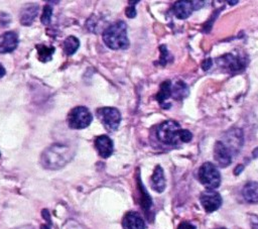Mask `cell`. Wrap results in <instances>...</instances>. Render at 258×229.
Listing matches in <instances>:
<instances>
[{
	"mask_svg": "<svg viewBox=\"0 0 258 229\" xmlns=\"http://www.w3.org/2000/svg\"><path fill=\"white\" fill-rule=\"evenodd\" d=\"M5 75V69L3 68V66L0 64V78H2Z\"/></svg>",
	"mask_w": 258,
	"mask_h": 229,
	"instance_id": "cell-29",
	"label": "cell"
},
{
	"mask_svg": "<svg viewBox=\"0 0 258 229\" xmlns=\"http://www.w3.org/2000/svg\"><path fill=\"white\" fill-rule=\"evenodd\" d=\"M160 50H161V58H160V60H159V63L162 64V65H164V64H166V62H167L166 56L168 55V53L166 52V47H165L164 45L160 46Z\"/></svg>",
	"mask_w": 258,
	"mask_h": 229,
	"instance_id": "cell-24",
	"label": "cell"
},
{
	"mask_svg": "<svg viewBox=\"0 0 258 229\" xmlns=\"http://www.w3.org/2000/svg\"><path fill=\"white\" fill-rule=\"evenodd\" d=\"M122 225L124 229H145V223L141 215L134 211L125 214Z\"/></svg>",
	"mask_w": 258,
	"mask_h": 229,
	"instance_id": "cell-11",
	"label": "cell"
},
{
	"mask_svg": "<svg viewBox=\"0 0 258 229\" xmlns=\"http://www.w3.org/2000/svg\"><path fill=\"white\" fill-rule=\"evenodd\" d=\"M192 138V134L190 131L186 130V129H181L180 133H179V140L180 142H188L190 141Z\"/></svg>",
	"mask_w": 258,
	"mask_h": 229,
	"instance_id": "cell-23",
	"label": "cell"
},
{
	"mask_svg": "<svg viewBox=\"0 0 258 229\" xmlns=\"http://www.w3.org/2000/svg\"><path fill=\"white\" fill-rule=\"evenodd\" d=\"M177 229H196V226H194L192 224H190L188 222H181L178 225Z\"/></svg>",
	"mask_w": 258,
	"mask_h": 229,
	"instance_id": "cell-25",
	"label": "cell"
},
{
	"mask_svg": "<svg viewBox=\"0 0 258 229\" xmlns=\"http://www.w3.org/2000/svg\"><path fill=\"white\" fill-rule=\"evenodd\" d=\"M243 168H244V166H243V165H241V164H240V165H238V166L234 169V174H235L236 176H237V175H239V174L243 170Z\"/></svg>",
	"mask_w": 258,
	"mask_h": 229,
	"instance_id": "cell-28",
	"label": "cell"
},
{
	"mask_svg": "<svg viewBox=\"0 0 258 229\" xmlns=\"http://www.w3.org/2000/svg\"><path fill=\"white\" fill-rule=\"evenodd\" d=\"M253 157H254V158L258 157V147L253 150Z\"/></svg>",
	"mask_w": 258,
	"mask_h": 229,
	"instance_id": "cell-30",
	"label": "cell"
},
{
	"mask_svg": "<svg viewBox=\"0 0 258 229\" xmlns=\"http://www.w3.org/2000/svg\"><path fill=\"white\" fill-rule=\"evenodd\" d=\"M79 46H80V41L74 35L68 36L63 41V51L68 55L75 53L77 51V49L79 48Z\"/></svg>",
	"mask_w": 258,
	"mask_h": 229,
	"instance_id": "cell-19",
	"label": "cell"
},
{
	"mask_svg": "<svg viewBox=\"0 0 258 229\" xmlns=\"http://www.w3.org/2000/svg\"><path fill=\"white\" fill-rule=\"evenodd\" d=\"M228 3H229V4H237L238 1H229Z\"/></svg>",
	"mask_w": 258,
	"mask_h": 229,
	"instance_id": "cell-32",
	"label": "cell"
},
{
	"mask_svg": "<svg viewBox=\"0 0 258 229\" xmlns=\"http://www.w3.org/2000/svg\"><path fill=\"white\" fill-rule=\"evenodd\" d=\"M198 7L194 5L192 1H177L173 4L172 6V11L173 14L178 18V19H185L187 18L195 9Z\"/></svg>",
	"mask_w": 258,
	"mask_h": 229,
	"instance_id": "cell-13",
	"label": "cell"
},
{
	"mask_svg": "<svg viewBox=\"0 0 258 229\" xmlns=\"http://www.w3.org/2000/svg\"><path fill=\"white\" fill-rule=\"evenodd\" d=\"M95 146L99 152V154L107 158L113 152V142L112 139L107 135H100L95 139Z\"/></svg>",
	"mask_w": 258,
	"mask_h": 229,
	"instance_id": "cell-14",
	"label": "cell"
},
{
	"mask_svg": "<svg viewBox=\"0 0 258 229\" xmlns=\"http://www.w3.org/2000/svg\"><path fill=\"white\" fill-rule=\"evenodd\" d=\"M138 187H139V190H140V193H141V201H140V205L141 207L146 211L148 210L150 207H151V198L150 196L148 195V193L146 192L145 188L143 187L142 185V182L138 179Z\"/></svg>",
	"mask_w": 258,
	"mask_h": 229,
	"instance_id": "cell-21",
	"label": "cell"
},
{
	"mask_svg": "<svg viewBox=\"0 0 258 229\" xmlns=\"http://www.w3.org/2000/svg\"><path fill=\"white\" fill-rule=\"evenodd\" d=\"M37 53H38V60L42 63H46L51 60L52 53L54 52L55 48L50 45H44V44H37L36 45Z\"/></svg>",
	"mask_w": 258,
	"mask_h": 229,
	"instance_id": "cell-18",
	"label": "cell"
},
{
	"mask_svg": "<svg viewBox=\"0 0 258 229\" xmlns=\"http://www.w3.org/2000/svg\"><path fill=\"white\" fill-rule=\"evenodd\" d=\"M188 94V88L187 86L181 82V81H178L174 86L173 88L171 87V96L175 99V100H181L183 99L184 97H186Z\"/></svg>",
	"mask_w": 258,
	"mask_h": 229,
	"instance_id": "cell-20",
	"label": "cell"
},
{
	"mask_svg": "<svg viewBox=\"0 0 258 229\" xmlns=\"http://www.w3.org/2000/svg\"><path fill=\"white\" fill-rule=\"evenodd\" d=\"M200 201H201L204 209L209 213L218 210L220 208V206L222 205L221 195L218 192H216L214 190H210V189L204 191L201 194Z\"/></svg>",
	"mask_w": 258,
	"mask_h": 229,
	"instance_id": "cell-7",
	"label": "cell"
},
{
	"mask_svg": "<svg viewBox=\"0 0 258 229\" xmlns=\"http://www.w3.org/2000/svg\"><path fill=\"white\" fill-rule=\"evenodd\" d=\"M199 180L208 189L214 190L221 184V176L218 168L212 162H205L199 169Z\"/></svg>",
	"mask_w": 258,
	"mask_h": 229,
	"instance_id": "cell-4",
	"label": "cell"
},
{
	"mask_svg": "<svg viewBox=\"0 0 258 229\" xmlns=\"http://www.w3.org/2000/svg\"><path fill=\"white\" fill-rule=\"evenodd\" d=\"M217 63L222 69L228 70L230 72H238L245 68V63L240 58L232 53L222 55L217 60Z\"/></svg>",
	"mask_w": 258,
	"mask_h": 229,
	"instance_id": "cell-8",
	"label": "cell"
},
{
	"mask_svg": "<svg viewBox=\"0 0 258 229\" xmlns=\"http://www.w3.org/2000/svg\"><path fill=\"white\" fill-rule=\"evenodd\" d=\"M18 44V37L14 31H6L0 35V53L13 51Z\"/></svg>",
	"mask_w": 258,
	"mask_h": 229,
	"instance_id": "cell-10",
	"label": "cell"
},
{
	"mask_svg": "<svg viewBox=\"0 0 258 229\" xmlns=\"http://www.w3.org/2000/svg\"><path fill=\"white\" fill-rule=\"evenodd\" d=\"M242 194L244 199L252 204L258 203V183L257 182H248L243 190Z\"/></svg>",
	"mask_w": 258,
	"mask_h": 229,
	"instance_id": "cell-16",
	"label": "cell"
},
{
	"mask_svg": "<svg viewBox=\"0 0 258 229\" xmlns=\"http://www.w3.org/2000/svg\"><path fill=\"white\" fill-rule=\"evenodd\" d=\"M51 15H52V8L50 5H44L41 13V22L45 25L50 23L51 20Z\"/></svg>",
	"mask_w": 258,
	"mask_h": 229,
	"instance_id": "cell-22",
	"label": "cell"
},
{
	"mask_svg": "<svg viewBox=\"0 0 258 229\" xmlns=\"http://www.w3.org/2000/svg\"><path fill=\"white\" fill-rule=\"evenodd\" d=\"M93 116L88 108L78 106L72 109L68 115V124L73 129H83L90 125Z\"/></svg>",
	"mask_w": 258,
	"mask_h": 229,
	"instance_id": "cell-5",
	"label": "cell"
},
{
	"mask_svg": "<svg viewBox=\"0 0 258 229\" xmlns=\"http://www.w3.org/2000/svg\"><path fill=\"white\" fill-rule=\"evenodd\" d=\"M39 11V6L37 4H26L24 5L19 14V20L22 25L29 26L37 16Z\"/></svg>",
	"mask_w": 258,
	"mask_h": 229,
	"instance_id": "cell-12",
	"label": "cell"
},
{
	"mask_svg": "<svg viewBox=\"0 0 258 229\" xmlns=\"http://www.w3.org/2000/svg\"><path fill=\"white\" fill-rule=\"evenodd\" d=\"M97 116L103 125L111 131L116 130L121 122L120 112L113 107H103L98 109Z\"/></svg>",
	"mask_w": 258,
	"mask_h": 229,
	"instance_id": "cell-6",
	"label": "cell"
},
{
	"mask_svg": "<svg viewBox=\"0 0 258 229\" xmlns=\"http://www.w3.org/2000/svg\"><path fill=\"white\" fill-rule=\"evenodd\" d=\"M212 65H213L212 60H211V59H208V60H206V61H204V62H203V64H202V68H203V70L207 71V70H209V69L212 67Z\"/></svg>",
	"mask_w": 258,
	"mask_h": 229,
	"instance_id": "cell-27",
	"label": "cell"
},
{
	"mask_svg": "<svg viewBox=\"0 0 258 229\" xmlns=\"http://www.w3.org/2000/svg\"><path fill=\"white\" fill-rule=\"evenodd\" d=\"M103 40L112 49L127 48L129 46V39L125 22L119 20L107 27L103 32Z\"/></svg>",
	"mask_w": 258,
	"mask_h": 229,
	"instance_id": "cell-2",
	"label": "cell"
},
{
	"mask_svg": "<svg viewBox=\"0 0 258 229\" xmlns=\"http://www.w3.org/2000/svg\"><path fill=\"white\" fill-rule=\"evenodd\" d=\"M171 96V82L169 80H166L161 83L160 89L156 95V100L159 102L160 105L163 104V102L168 99Z\"/></svg>",
	"mask_w": 258,
	"mask_h": 229,
	"instance_id": "cell-17",
	"label": "cell"
},
{
	"mask_svg": "<svg viewBox=\"0 0 258 229\" xmlns=\"http://www.w3.org/2000/svg\"><path fill=\"white\" fill-rule=\"evenodd\" d=\"M18 229H33V227H31V226H24V227H21V228H18Z\"/></svg>",
	"mask_w": 258,
	"mask_h": 229,
	"instance_id": "cell-31",
	"label": "cell"
},
{
	"mask_svg": "<svg viewBox=\"0 0 258 229\" xmlns=\"http://www.w3.org/2000/svg\"><path fill=\"white\" fill-rule=\"evenodd\" d=\"M180 126L176 121L167 120L162 122L156 130V136L158 140L164 144L174 145L180 142L179 140V133H180Z\"/></svg>",
	"mask_w": 258,
	"mask_h": 229,
	"instance_id": "cell-3",
	"label": "cell"
},
{
	"mask_svg": "<svg viewBox=\"0 0 258 229\" xmlns=\"http://www.w3.org/2000/svg\"><path fill=\"white\" fill-rule=\"evenodd\" d=\"M214 157L221 167H226L232 162L230 150L222 141H217L214 147Z\"/></svg>",
	"mask_w": 258,
	"mask_h": 229,
	"instance_id": "cell-9",
	"label": "cell"
},
{
	"mask_svg": "<svg viewBox=\"0 0 258 229\" xmlns=\"http://www.w3.org/2000/svg\"><path fill=\"white\" fill-rule=\"evenodd\" d=\"M126 15L129 17V18H132L136 15V11H135V8L134 6H129L127 9H126Z\"/></svg>",
	"mask_w": 258,
	"mask_h": 229,
	"instance_id": "cell-26",
	"label": "cell"
},
{
	"mask_svg": "<svg viewBox=\"0 0 258 229\" xmlns=\"http://www.w3.org/2000/svg\"><path fill=\"white\" fill-rule=\"evenodd\" d=\"M219 229H226V228H219Z\"/></svg>",
	"mask_w": 258,
	"mask_h": 229,
	"instance_id": "cell-33",
	"label": "cell"
},
{
	"mask_svg": "<svg viewBox=\"0 0 258 229\" xmlns=\"http://www.w3.org/2000/svg\"><path fill=\"white\" fill-rule=\"evenodd\" d=\"M150 185L151 188L158 193H161L165 189V179H164V174L163 169L161 168L160 165H157L151 176L150 179Z\"/></svg>",
	"mask_w": 258,
	"mask_h": 229,
	"instance_id": "cell-15",
	"label": "cell"
},
{
	"mask_svg": "<svg viewBox=\"0 0 258 229\" xmlns=\"http://www.w3.org/2000/svg\"><path fill=\"white\" fill-rule=\"evenodd\" d=\"M73 148L67 143H53L43 150L40 155V163L46 169H59L72 158Z\"/></svg>",
	"mask_w": 258,
	"mask_h": 229,
	"instance_id": "cell-1",
	"label": "cell"
}]
</instances>
